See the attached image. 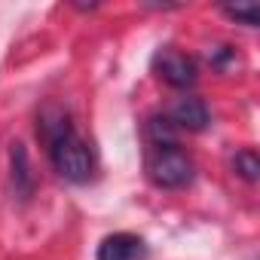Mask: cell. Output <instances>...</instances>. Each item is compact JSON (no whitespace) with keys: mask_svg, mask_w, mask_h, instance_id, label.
<instances>
[{"mask_svg":"<svg viewBox=\"0 0 260 260\" xmlns=\"http://www.w3.org/2000/svg\"><path fill=\"white\" fill-rule=\"evenodd\" d=\"M153 71L175 89H187L196 83V61L187 52H178L175 46H166L153 55Z\"/></svg>","mask_w":260,"mask_h":260,"instance_id":"cell-3","label":"cell"},{"mask_svg":"<svg viewBox=\"0 0 260 260\" xmlns=\"http://www.w3.org/2000/svg\"><path fill=\"white\" fill-rule=\"evenodd\" d=\"M46 150H49V159H52L55 172H58L64 181L86 184V181L92 178V169H95L92 147L77 135V128H71V132H64L61 138H55Z\"/></svg>","mask_w":260,"mask_h":260,"instance_id":"cell-1","label":"cell"},{"mask_svg":"<svg viewBox=\"0 0 260 260\" xmlns=\"http://www.w3.org/2000/svg\"><path fill=\"white\" fill-rule=\"evenodd\" d=\"M13 178H16V190L22 193V196H31V187H34V181H31V172H28V153H25V147L22 144H13Z\"/></svg>","mask_w":260,"mask_h":260,"instance_id":"cell-6","label":"cell"},{"mask_svg":"<svg viewBox=\"0 0 260 260\" xmlns=\"http://www.w3.org/2000/svg\"><path fill=\"white\" fill-rule=\"evenodd\" d=\"M147 172H150V181L156 187L181 190V187H187L193 181L196 166L178 144H162V147H153V153L147 159Z\"/></svg>","mask_w":260,"mask_h":260,"instance_id":"cell-2","label":"cell"},{"mask_svg":"<svg viewBox=\"0 0 260 260\" xmlns=\"http://www.w3.org/2000/svg\"><path fill=\"white\" fill-rule=\"evenodd\" d=\"M144 254V239L135 233H110L98 245V260H141Z\"/></svg>","mask_w":260,"mask_h":260,"instance_id":"cell-5","label":"cell"},{"mask_svg":"<svg viewBox=\"0 0 260 260\" xmlns=\"http://www.w3.org/2000/svg\"><path fill=\"white\" fill-rule=\"evenodd\" d=\"M208 107H205V101L202 98H196V95H184V98H178L175 104H172V110H169V122L175 125V128H187V132H202V128H208Z\"/></svg>","mask_w":260,"mask_h":260,"instance_id":"cell-4","label":"cell"},{"mask_svg":"<svg viewBox=\"0 0 260 260\" xmlns=\"http://www.w3.org/2000/svg\"><path fill=\"white\" fill-rule=\"evenodd\" d=\"M233 172H236L239 178H245L248 184H254V181L260 178V159H257V153H254V150H239V153L233 156Z\"/></svg>","mask_w":260,"mask_h":260,"instance_id":"cell-7","label":"cell"},{"mask_svg":"<svg viewBox=\"0 0 260 260\" xmlns=\"http://www.w3.org/2000/svg\"><path fill=\"white\" fill-rule=\"evenodd\" d=\"M223 13L236 22H242L245 28H257L260 22V7L257 4H236V7H223Z\"/></svg>","mask_w":260,"mask_h":260,"instance_id":"cell-8","label":"cell"}]
</instances>
